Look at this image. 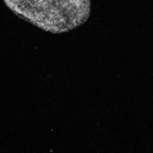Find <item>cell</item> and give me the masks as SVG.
Returning <instances> with one entry per match:
<instances>
[{
  "label": "cell",
  "mask_w": 153,
  "mask_h": 153,
  "mask_svg": "<svg viewBox=\"0 0 153 153\" xmlns=\"http://www.w3.org/2000/svg\"><path fill=\"white\" fill-rule=\"evenodd\" d=\"M20 19L50 33L70 32L91 15V0H3Z\"/></svg>",
  "instance_id": "1"
}]
</instances>
